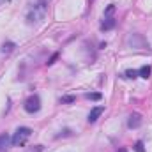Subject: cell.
I'll return each mask as SVG.
<instances>
[{
  "instance_id": "6da1fadb",
  "label": "cell",
  "mask_w": 152,
  "mask_h": 152,
  "mask_svg": "<svg viewBox=\"0 0 152 152\" xmlns=\"http://www.w3.org/2000/svg\"><path fill=\"white\" fill-rule=\"evenodd\" d=\"M46 16V0H36L28 12H27V23L28 25H39Z\"/></svg>"
},
{
  "instance_id": "7a4b0ae2",
  "label": "cell",
  "mask_w": 152,
  "mask_h": 152,
  "mask_svg": "<svg viewBox=\"0 0 152 152\" xmlns=\"http://www.w3.org/2000/svg\"><path fill=\"white\" fill-rule=\"evenodd\" d=\"M126 44H127V48H133V50H147L149 48V42L145 41L142 34H129L126 37Z\"/></svg>"
},
{
  "instance_id": "3957f363",
  "label": "cell",
  "mask_w": 152,
  "mask_h": 152,
  "mask_svg": "<svg viewBox=\"0 0 152 152\" xmlns=\"http://www.w3.org/2000/svg\"><path fill=\"white\" fill-rule=\"evenodd\" d=\"M32 136V129L30 127H18L16 134L12 136V145L20 147V145H25V142Z\"/></svg>"
},
{
  "instance_id": "277c9868",
  "label": "cell",
  "mask_w": 152,
  "mask_h": 152,
  "mask_svg": "<svg viewBox=\"0 0 152 152\" xmlns=\"http://www.w3.org/2000/svg\"><path fill=\"white\" fill-rule=\"evenodd\" d=\"M25 110L28 112V113H36L41 110V99H39V96H30L27 101H25Z\"/></svg>"
},
{
  "instance_id": "5b68a950",
  "label": "cell",
  "mask_w": 152,
  "mask_h": 152,
  "mask_svg": "<svg viewBox=\"0 0 152 152\" xmlns=\"http://www.w3.org/2000/svg\"><path fill=\"white\" fill-rule=\"evenodd\" d=\"M140 124H142V115H140V113H131V115H129L127 126H129L131 129H136V127H140Z\"/></svg>"
},
{
  "instance_id": "8992f818",
  "label": "cell",
  "mask_w": 152,
  "mask_h": 152,
  "mask_svg": "<svg viewBox=\"0 0 152 152\" xmlns=\"http://www.w3.org/2000/svg\"><path fill=\"white\" fill-rule=\"evenodd\" d=\"M104 112V108L103 106H96V108H92V112L88 113V122L92 124V122H96L99 117H101V113Z\"/></svg>"
},
{
  "instance_id": "52a82bcc",
  "label": "cell",
  "mask_w": 152,
  "mask_h": 152,
  "mask_svg": "<svg viewBox=\"0 0 152 152\" xmlns=\"http://www.w3.org/2000/svg\"><path fill=\"white\" fill-rule=\"evenodd\" d=\"M11 138H9V134H0V152H4L5 149H9V145H11Z\"/></svg>"
},
{
  "instance_id": "ba28073f",
  "label": "cell",
  "mask_w": 152,
  "mask_h": 152,
  "mask_svg": "<svg viewBox=\"0 0 152 152\" xmlns=\"http://www.w3.org/2000/svg\"><path fill=\"white\" fill-rule=\"evenodd\" d=\"M115 27V18H112V16H104V21L101 23V28L103 30H112Z\"/></svg>"
},
{
  "instance_id": "9c48e42d",
  "label": "cell",
  "mask_w": 152,
  "mask_h": 152,
  "mask_svg": "<svg viewBox=\"0 0 152 152\" xmlns=\"http://www.w3.org/2000/svg\"><path fill=\"white\" fill-rule=\"evenodd\" d=\"M138 76H142V78H149L151 76V67L149 66H143V67H140V71H138Z\"/></svg>"
},
{
  "instance_id": "30bf717a",
  "label": "cell",
  "mask_w": 152,
  "mask_h": 152,
  "mask_svg": "<svg viewBox=\"0 0 152 152\" xmlns=\"http://www.w3.org/2000/svg\"><path fill=\"white\" fill-rule=\"evenodd\" d=\"M14 48H16L14 42H4V44H2V51H4V53H11Z\"/></svg>"
},
{
  "instance_id": "8fae6325",
  "label": "cell",
  "mask_w": 152,
  "mask_h": 152,
  "mask_svg": "<svg viewBox=\"0 0 152 152\" xmlns=\"http://www.w3.org/2000/svg\"><path fill=\"white\" fill-rule=\"evenodd\" d=\"M85 97H87V99H92V101H99V99H101V94H99V92H92V94H87Z\"/></svg>"
},
{
  "instance_id": "7c38bea8",
  "label": "cell",
  "mask_w": 152,
  "mask_h": 152,
  "mask_svg": "<svg viewBox=\"0 0 152 152\" xmlns=\"http://www.w3.org/2000/svg\"><path fill=\"white\" fill-rule=\"evenodd\" d=\"M126 76H127V78H136V76H138V71H134V69H127V71H126Z\"/></svg>"
},
{
  "instance_id": "4fadbf2b",
  "label": "cell",
  "mask_w": 152,
  "mask_h": 152,
  "mask_svg": "<svg viewBox=\"0 0 152 152\" xmlns=\"http://www.w3.org/2000/svg\"><path fill=\"white\" fill-rule=\"evenodd\" d=\"M60 101H62V103H75L76 97H73V96H64V97H62Z\"/></svg>"
},
{
  "instance_id": "5bb4252c",
  "label": "cell",
  "mask_w": 152,
  "mask_h": 152,
  "mask_svg": "<svg viewBox=\"0 0 152 152\" xmlns=\"http://www.w3.org/2000/svg\"><path fill=\"white\" fill-rule=\"evenodd\" d=\"M134 151H136V152H145V149H143V143H142V142H136Z\"/></svg>"
},
{
  "instance_id": "9a60e30c",
  "label": "cell",
  "mask_w": 152,
  "mask_h": 152,
  "mask_svg": "<svg viewBox=\"0 0 152 152\" xmlns=\"http://www.w3.org/2000/svg\"><path fill=\"white\" fill-rule=\"evenodd\" d=\"M57 57H58V55H57V53H55V55H51V58H50V60H48V66H51V64H53V62H55V60H57Z\"/></svg>"
},
{
  "instance_id": "2e32d148",
  "label": "cell",
  "mask_w": 152,
  "mask_h": 152,
  "mask_svg": "<svg viewBox=\"0 0 152 152\" xmlns=\"http://www.w3.org/2000/svg\"><path fill=\"white\" fill-rule=\"evenodd\" d=\"M28 152H41V145H37V147H36L34 151H28Z\"/></svg>"
},
{
  "instance_id": "e0dca14e",
  "label": "cell",
  "mask_w": 152,
  "mask_h": 152,
  "mask_svg": "<svg viewBox=\"0 0 152 152\" xmlns=\"http://www.w3.org/2000/svg\"><path fill=\"white\" fill-rule=\"evenodd\" d=\"M118 152H126V149H120V151H118Z\"/></svg>"
},
{
  "instance_id": "ac0fdd59",
  "label": "cell",
  "mask_w": 152,
  "mask_h": 152,
  "mask_svg": "<svg viewBox=\"0 0 152 152\" xmlns=\"http://www.w3.org/2000/svg\"><path fill=\"white\" fill-rule=\"evenodd\" d=\"M4 2H7V0H0V4H4Z\"/></svg>"
}]
</instances>
